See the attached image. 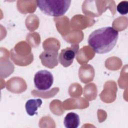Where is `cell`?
Instances as JSON below:
<instances>
[{
	"mask_svg": "<svg viewBox=\"0 0 128 128\" xmlns=\"http://www.w3.org/2000/svg\"><path fill=\"white\" fill-rule=\"evenodd\" d=\"M118 38L117 30L111 26H106L93 31L88 36V42L95 52L104 54L113 49Z\"/></svg>",
	"mask_w": 128,
	"mask_h": 128,
	"instance_id": "obj_1",
	"label": "cell"
},
{
	"mask_svg": "<svg viewBox=\"0 0 128 128\" xmlns=\"http://www.w3.org/2000/svg\"><path fill=\"white\" fill-rule=\"evenodd\" d=\"M58 55V50H46L43 52L39 56L42 65L52 68L58 64L57 59Z\"/></svg>",
	"mask_w": 128,
	"mask_h": 128,
	"instance_id": "obj_5",
	"label": "cell"
},
{
	"mask_svg": "<svg viewBox=\"0 0 128 128\" xmlns=\"http://www.w3.org/2000/svg\"><path fill=\"white\" fill-rule=\"evenodd\" d=\"M80 124L78 115L74 112H69L66 116L64 124L66 128H77Z\"/></svg>",
	"mask_w": 128,
	"mask_h": 128,
	"instance_id": "obj_6",
	"label": "cell"
},
{
	"mask_svg": "<svg viewBox=\"0 0 128 128\" xmlns=\"http://www.w3.org/2000/svg\"><path fill=\"white\" fill-rule=\"evenodd\" d=\"M34 82L35 87L40 90H46L52 86L54 77L52 74L47 70H40L34 74Z\"/></svg>",
	"mask_w": 128,
	"mask_h": 128,
	"instance_id": "obj_3",
	"label": "cell"
},
{
	"mask_svg": "<svg viewBox=\"0 0 128 128\" xmlns=\"http://www.w3.org/2000/svg\"><path fill=\"white\" fill-rule=\"evenodd\" d=\"M116 10L118 13L122 15L127 14L128 12V2L125 0L118 3L116 6Z\"/></svg>",
	"mask_w": 128,
	"mask_h": 128,
	"instance_id": "obj_8",
	"label": "cell"
},
{
	"mask_svg": "<svg viewBox=\"0 0 128 128\" xmlns=\"http://www.w3.org/2000/svg\"><path fill=\"white\" fill-rule=\"evenodd\" d=\"M36 4L44 14L54 17L62 16L68 10L71 0H36Z\"/></svg>",
	"mask_w": 128,
	"mask_h": 128,
	"instance_id": "obj_2",
	"label": "cell"
},
{
	"mask_svg": "<svg viewBox=\"0 0 128 128\" xmlns=\"http://www.w3.org/2000/svg\"><path fill=\"white\" fill-rule=\"evenodd\" d=\"M78 50L79 45L78 44H72L70 46L62 50L58 58L60 64L65 68L70 66L73 62Z\"/></svg>",
	"mask_w": 128,
	"mask_h": 128,
	"instance_id": "obj_4",
	"label": "cell"
},
{
	"mask_svg": "<svg viewBox=\"0 0 128 128\" xmlns=\"http://www.w3.org/2000/svg\"><path fill=\"white\" fill-rule=\"evenodd\" d=\"M42 102V100L40 98L28 100L25 104L27 114L30 116H33L37 114V110L41 106Z\"/></svg>",
	"mask_w": 128,
	"mask_h": 128,
	"instance_id": "obj_7",
	"label": "cell"
}]
</instances>
